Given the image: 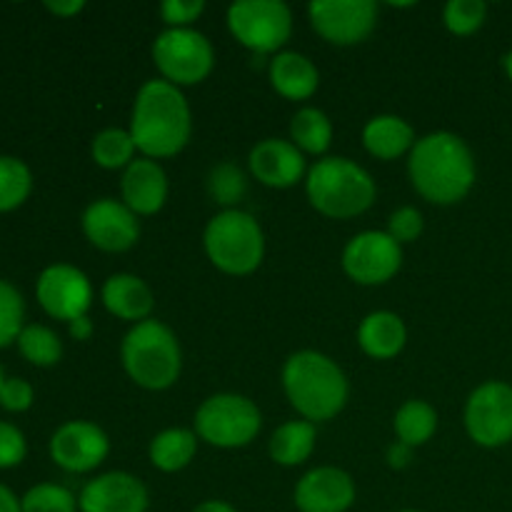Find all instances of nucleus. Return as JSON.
Here are the masks:
<instances>
[{
	"mask_svg": "<svg viewBox=\"0 0 512 512\" xmlns=\"http://www.w3.org/2000/svg\"><path fill=\"white\" fill-rule=\"evenodd\" d=\"M130 135L143 158H173L193 135V115L183 90L168 80H148L135 95Z\"/></svg>",
	"mask_w": 512,
	"mask_h": 512,
	"instance_id": "1",
	"label": "nucleus"
},
{
	"mask_svg": "<svg viewBox=\"0 0 512 512\" xmlns=\"http://www.w3.org/2000/svg\"><path fill=\"white\" fill-rule=\"evenodd\" d=\"M408 173L428 203L455 205L473 190L475 158L460 135L438 130L415 140Z\"/></svg>",
	"mask_w": 512,
	"mask_h": 512,
	"instance_id": "2",
	"label": "nucleus"
},
{
	"mask_svg": "<svg viewBox=\"0 0 512 512\" xmlns=\"http://www.w3.org/2000/svg\"><path fill=\"white\" fill-rule=\"evenodd\" d=\"M283 390L308 423L333 420L348 403L345 373L318 350H300L285 360Z\"/></svg>",
	"mask_w": 512,
	"mask_h": 512,
	"instance_id": "3",
	"label": "nucleus"
},
{
	"mask_svg": "<svg viewBox=\"0 0 512 512\" xmlns=\"http://www.w3.org/2000/svg\"><path fill=\"white\" fill-rule=\"evenodd\" d=\"M305 193L325 218L348 220L363 215L375 203V180L350 158H323L308 170Z\"/></svg>",
	"mask_w": 512,
	"mask_h": 512,
	"instance_id": "4",
	"label": "nucleus"
},
{
	"mask_svg": "<svg viewBox=\"0 0 512 512\" xmlns=\"http://www.w3.org/2000/svg\"><path fill=\"white\" fill-rule=\"evenodd\" d=\"M125 373L145 390H168L183 370V353L173 330L160 320H143L128 330L120 345Z\"/></svg>",
	"mask_w": 512,
	"mask_h": 512,
	"instance_id": "5",
	"label": "nucleus"
},
{
	"mask_svg": "<svg viewBox=\"0 0 512 512\" xmlns=\"http://www.w3.org/2000/svg\"><path fill=\"white\" fill-rule=\"evenodd\" d=\"M203 243L210 263L228 275H250L263 263V228L245 210L228 208L210 218Z\"/></svg>",
	"mask_w": 512,
	"mask_h": 512,
	"instance_id": "6",
	"label": "nucleus"
},
{
	"mask_svg": "<svg viewBox=\"0 0 512 512\" xmlns=\"http://www.w3.org/2000/svg\"><path fill=\"white\" fill-rule=\"evenodd\" d=\"M260 428L263 415L245 395H213L195 413V435L213 448H245L258 438Z\"/></svg>",
	"mask_w": 512,
	"mask_h": 512,
	"instance_id": "7",
	"label": "nucleus"
},
{
	"mask_svg": "<svg viewBox=\"0 0 512 512\" xmlns=\"http://www.w3.org/2000/svg\"><path fill=\"white\" fill-rule=\"evenodd\" d=\"M228 28L255 55H278L293 33V13L283 0H238L228 8Z\"/></svg>",
	"mask_w": 512,
	"mask_h": 512,
	"instance_id": "8",
	"label": "nucleus"
},
{
	"mask_svg": "<svg viewBox=\"0 0 512 512\" xmlns=\"http://www.w3.org/2000/svg\"><path fill=\"white\" fill-rule=\"evenodd\" d=\"M153 63L163 80L183 88L208 78L215 65V50L200 30L168 28L155 38Z\"/></svg>",
	"mask_w": 512,
	"mask_h": 512,
	"instance_id": "9",
	"label": "nucleus"
},
{
	"mask_svg": "<svg viewBox=\"0 0 512 512\" xmlns=\"http://www.w3.org/2000/svg\"><path fill=\"white\" fill-rule=\"evenodd\" d=\"M465 430L483 448H500L512 440V388L490 380L473 390L465 405Z\"/></svg>",
	"mask_w": 512,
	"mask_h": 512,
	"instance_id": "10",
	"label": "nucleus"
},
{
	"mask_svg": "<svg viewBox=\"0 0 512 512\" xmlns=\"http://www.w3.org/2000/svg\"><path fill=\"white\" fill-rule=\"evenodd\" d=\"M315 33L333 45H358L378 25V3L373 0H315L308 8Z\"/></svg>",
	"mask_w": 512,
	"mask_h": 512,
	"instance_id": "11",
	"label": "nucleus"
},
{
	"mask_svg": "<svg viewBox=\"0 0 512 512\" xmlns=\"http://www.w3.org/2000/svg\"><path fill=\"white\" fill-rule=\"evenodd\" d=\"M403 265V245L383 230L355 235L343 250V270L360 285H383L398 275Z\"/></svg>",
	"mask_w": 512,
	"mask_h": 512,
	"instance_id": "12",
	"label": "nucleus"
},
{
	"mask_svg": "<svg viewBox=\"0 0 512 512\" xmlns=\"http://www.w3.org/2000/svg\"><path fill=\"white\" fill-rule=\"evenodd\" d=\"M38 303L50 318L73 323L75 318L88 315L90 303H93V285L88 275L75 265H50L40 273L38 285H35Z\"/></svg>",
	"mask_w": 512,
	"mask_h": 512,
	"instance_id": "13",
	"label": "nucleus"
},
{
	"mask_svg": "<svg viewBox=\"0 0 512 512\" xmlns=\"http://www.w3.org/2000/svg\"><path fill=\"white\" fill-rule=\"evenodd\" d=\"M110 453V440L103 428L88 420H70L50 438V458L68 473H90Z\"/></svg>",
	"mask_w": 512,
	"mask_h": 512,
	"instance_id": "14",
	"label": "nucleus"
},
{
	"mask_svg": "<svg viewBox=\"0 0 512 512\" xmlns=\"http://www.w3.org/2000/svg\"><path fill=\"white\" fill-rule=\"evenodd\" d=\"M83 233L90 243L105 253H125L140 238L138 215L123 200L100 198L83 213Z\"/></svg>",
	"mask_w": 512,
	"mask_h": 512,
	"instance_id": "15",
	"label": "nucleus"
},
{
	"mask_svg": "<svg viewBox=\"0 0 512 512\" xmlns=\"http://www.w3.org/2000/svg\"><path fill=\"white\" fill-rule=\"evenodd\" d=\"M148 503V488L123 470L98 475L80 490L78 498L80 512H145Z\"/></svg>",
	"mask_w": 512,
	"mask_h": 512,
	"instance_id": "16",
	"label": "nucleus"
},
{
	"mask_svg": "<svg viewBox=\"0 0 512 512\" xmlns=\"http://www.w3.org/2000/svg\"><path fill=\"white\" fill-rule=\"evenodd\" d=\"M355 503V483L340 468H315L295 485L300 512H348Z\"/></svg>",
	"mask_w": 512,
	"mask_h": 512,
	"instance_id": "17",
	"label": "nucleus"
},
{
	"mask_svg": "<svg viewBox=\"0 0 512 512\" xmlns=\"http://www.w3.org/2000/svg\"><path fill=\"white\" fill-rule=\"evenodd\" d=\"M250 173L268 188H293L305 175V153L293 140L268 138L250 150Z\"/></svg>",
	"mask_w": 512,
	"mask_h": 512,
	"instance_id": "18",
	"label": "nucleus"
},
{
	"mask_svg": "<svg viewBox=\"0 0 512 512\" xmlns=\"http://www.w3.org/2000/svg\"><path fill=\"white\" fill-rule=\"evenodd\" d=\"M120 195L135 215L158 213L168 200V175L158 160L135 158L120 180Z\"/></svg>",
	"mask_w": 512,
	"mask_h": 512,
	"instance_id": "19",
	"label": "nucleus"
},
{
	"mask_svg": "<svg viewBox=\"0 0 512 512\" xmlns=\"http://www.w3.org/2000/svg\"><path fill=\"white\" fill-rule=\"evenodd\" d=\"M100 298L108 313H113L120 320H133V323H143L153 313V293L145 285L143 278L130 273H115L105 280Z\"/></svg>",
	"mask_w": 512,
	"mask_h": 512,
	"instance_id": "20",
	"label": "nucleus"
},
{
	"mask_svg": "<svg viewBox=\"0 0 512 512\" xmlns=\"http://www.w3.org/2000/svg\"><path fill=\"white\" fill-rule=\"evenodd\" d=\"M270 85L288 100H308L318 90L320 73L310 58L295 50H280L268 65Z\"/></svg>",
	"mask_w": 512,
	"mask_h": 512,
	"instance_id": "21",
	"label": "nucleus"
},
{
	"mask_svg": "<svg viewBox=\"0 0 512 512\" xmlns=\"http://www.w3.org/2000/svg\"><path fill=\"white\" fill-rule=\"evenodd\" d=\"M408 343L405 323L390 310L370 313L358 328V345L365 355L375 360H390L400 353Z\"/></svg>",
	"mask_w": 512,
	"mask_h": 512,
	"instance_id": "22",
	"label": "nucleus"
},
{
	"mask_svg": "<svg viewBox=\"0 0 512 512\" xmlns=\"http://www.w3.org/2000/svg\"><path fill=\"white\" fill-rule=\"evenodd\" d=\"M363 145L373 158L395 160L413 150L415 130L398 115H375L363 128Z\"/></svg>",
	"mask_w": 512,
	"mask_h": 512,
	"instance_id": "23",
	"label": "nucleus"
},
{
	"mask_svg": "<svg viewBox=\"0 0 512 512\" xmlns=\"http://www.w3.org/2000/svg\"><path fill=\"white\" fill-rule=\"evenodd\" d=\"M198 453V435L185 428L163 430L150 443V463L163 473H178L188 468Z\"/></svg>",
	"mask_w": 512,
	"mask_h": 512,
	"instance_id": "24",
	"label": "nucleus"
},
{
	"mask_svg": "<svg viewBox=\"0 0 512 512\" xmlns=\"http://www.w3.org/2000/svg\"><path fill=\"white\" fill-rule=\"evenodd\" d=\"M315 450V425L308 420H290L280 425L270 438V458L278 465L293 468L305 463Z\"/></svg>",
	"mask_w": 512,
	"mask_h": 512,
	"instance_id": "25",
	"label": "nucleus"
},
{
	"mask_svg": "<svg viewBox=\"0 0 512 512\" xmlns=\"http://www.w3.org/2000/svg\"><path fill=\"white\" fill-rule=\"evenodd\" d=\"M290 140L303 153L323 155L333 143V123L323 110L300 108L290 120Z\"/></svg>",
	"mask_w": 512,
	"mask_h": 512,
	"instance_id": "26",
	"label": "nucleus"
},
{
	"mask_svg": "<svg viewBox=\"0 0 512 512\" xmlns=\"http://www.w3.org/2000/svg\"><path fill=\"white\" fill-rule=\"evenodd\" d=\"M438 430V413L425 400H408L395 413V435L400 443L418 448L425 445Z\"/></svg>",
	"mask_w": 512,
	"mask_h": 512,
	"instance_id": "27",
	"label": "nucleus"
},
{
	"mask_svg": "<svg viewBox=\"0 0 512 512\" xmlns=\"http://www.w3.org/2000/svg\"><path fill=\"white\" fill-rule=\"evenodd\" d=\"M135 140L130 135V130L120 128H105L100 130L93 138V145H90V153H93V160L105 170H120L128 168L135 160Z\"/></svg>",
	"mask_w": 512,
	"mask_h": 512,
	"instance_id": "28",
	"label": "nucleus"
},
{
	"mask_svg": "<svg viewBox=\"0 0 512 512\" xmlns=\"http://www.w3.org/2000/svg\"><path fill=\"white\" fill-rule=\"evenodd\" d=\"M33 190V175L23 160L0 155V213L20 208Z\"/></svg>",
	"mask_w": 512,
	"mask_h": 512,
	"instance_id": "29",
	"label": "nucleus"
},
{
	"mask_svg": "<svg viewBox=\"0 0 512 512\" xmlns=\"http://www.w3.org/2000/svg\"><path fill=\"white\" fill-rule=\"evenodd\" d=\"M18 350L28 363L38 368H50L63 358V343L45 325H25L23 333L18 335Z\"/></svg>",
	"mask_w": 512,
	"mask_h": 512,
	"instance_id": "30",
	"label": "nucleus"
},
{
	"mask_svg": "<svg viewBox=\"0 0 512 512\" xmlns=\"http://www.w3.org/2000/svg\"><path fill=\"white\" fill-rule=\"evenodd\" d=\"M23 512H78V498L63 485L40 483L20 498Z\"/></svg>",
	"mask_w": 512,
	"mask_h": 512,
	"instance_id": "31",
	"label": "nucleus"
},
{
	"mask_svg": "<svg viewBox=\"0 0 512 512\" xmlns=\"http://www.w3.org/2000/svg\"><path fill=\"white\" fill-rule=\"evenodd\" d=\"M23 315V295L8 280H0V348H8L10 343H18V335L25 328Z\"/></svg>",
	"mask_w": 512,
	"mask_h": 512,
	"instance_id": "32",
	"label": "nucleus"
},
{
	"mask_svg": "<svg viewBox=\"0 0 512 512\" xmlns=\"http://www.w3.org/2000/svg\"><path fill=\"white\" fill-rule=\"evenodd\" d=\"M488 5L483 0H450L443 10V20L450 33L455 35H473L475 30L483 28Z\"/></svg>",
	"mask_w": 512,
	"mask_h": 512,
	"instance_id": "33",
	"label": "nucleus"
},
{
	"mask_svg": "<svg viewBox=\"0 0 512 512\" xmlns=\"http://www.w3.org/2000/svg\"><path fill=\"white\" fill-rule=\"evenodd\" d=\"M208 188L210 195H213L220 205H235L243 200L248 183H245V175L238 165L220 163L218 168H213V173H210Z\"/></svg>",
	"mask_w": 512,
	"mask_h": 512,
	"instance_id": "34",
	"label": "nucleus"
},
{
	"mask_svg": "<svg viewBox=\"0 0 512 512\" xmlns=\"http://www.w3.org/2000/svg\"><path fill=\"white\" fill-rule=\"evenodd\" d=\"M423 233V213L418 208H405L395 210L388 220V235L393 240H398L400 245L403 243H413V240L420 238Z\"/></svg>",
	"mask_w": 512,
	"mask_h": 512,
	"instance_id": "35",
	"label": "nucleus"
},
{
	"mask_svg": "<svg viewBox=\"0 0 512 512\" xmlns=\"http://www.w3.org/2000/svg\"><path fill=\"white\" fill-rule=\"evenodd\" d=\"M25 453H28L25 435L15 425L0 423V470L15 468V465L23 463Z\"/></svg>",
	"mask_w": 512,
	"mask_h": 512,
	"instance_id": "36",
	"label": "nucleus"
},
{
	"mask_svg": "<svg viewBox=\"0 0 512 512\" xmlns=\"http://www.w3.org/2000/svg\"><path fill=\"white\" fill-rule=\"evenodd\" d=\"M205 3L203 0H165L160 5V18L170 25V28H190V23L203 15Z\"/></svg>",
	"mask_w": 512,
	"mask_h": 512,
	"instance_id": "37",
	"label": "nucleus"
},
{
	"mask_svg": "<svg viewBox=\"0 0 512 512\" xmlns=\"http://www.w3.org/2000/svg\"><path fill=\"white\" fill-rule=\"evenodd\" d=\"M0 405L8 413H23L33 405V388L28 380L23 378H5L3 388H0Z\"/></svg>",
	"mask_w": 512,
	"mask_h": 512,
	"instance_id": "38",
	"label": "nucleus"
},
{
	"mask_svg": "<svg viewBox=\"0 0 512 512\" xmlns=\"http://www.w3.org/2000/svg\"><path fill=\"white\" fill-rule=\"evenodd\" d=\"M410 460H413V448H410V445L395 440V443L388 448V465H390V468L403 470L405 465L410 463Z\"/></svg>",
	"mask_w": 512,
	"mask_h": 512,
	"instance_id": "39",
	"label": "nucleus"
},
{
	"mask_svg": "<svg viewBox=\"0 0 512 512\" xmlns=\"http://www.w3.org/2000/svg\"><path fill=\"white\" fill-rule=\"evenodd\" d=\"M45 8H48L50 13L60 15V18H70V15H78L80 10L85 8V3L83 0H48Z\"/></svg>",
	"mask_w": 512,
	"mask_h": 512,
	"instance_id": "40",
	"label": "nucleus"
},
{
	"mask_svg": "<svg viewBox=\"0 0 512 512\" xmlns=\"http://www.w3.org/2000/svg\"><path fill=\"white\" fill-rule=\"evenodd\" d=\"M68 330H70V338L73 340H90V335H93V320L88 318V315H83V318H75L73 323H68Z\"/></svg>",
	"mask_w": 512,
	"mask_h": 512,
	"instance_id": "41",
	"label": "nucleus"
},
{
	"mask_svg": "<svg viewBox=\"0 0 512 512\" xmlns=\"http://www.w3.org/2000/svg\"><path fill=\"white\" fill-rule=\"evenodd\" d=\"M0 512H23V505L15 498V493L5 485H0Z\"/></svg>",
	"mask_w": 512,
	"mask_h": 512,
	"instance_id": "42",
	"label": "nucleus"
},
{
	"mask_svg": "<svg viewBox=\"0 0 512 512\" xmlns=\"http://www.w3.org/2000/svg\"><path fill=\"white\" fill-rule=\"evenodd\" d=\"M193 512H238V510H235L233 505L223 503V500H205V503H200Z\"/></svg>",
	"mask_w": 512,
	"mask_h": 512,
	"instance_id": "43",
	"label": "nucleus"
},
{
	"mask_svg": "<svg viewBox=\"0 0 512 512\" xmlns=\"http://www.w3.org/2000/svg\"><path fill=\"white\" fill-rule=\"evenodd\" d=\"M505 70H508V78L512 80V50L508 53V58H505Z\"/></svg>",
	"mask_w": 512,
	"mask_h": 512,
	"instance_id": "44",
	"label": "nucleus"
},
{
	"mask_svg": "<svg viewBox=\"0 0 512 512\" xmlns=\"http://www.w3.org/2000/svg\"><path fill=\"white\" fill-rule=\"evenodd\" d=\"M3 383H5V375H3V368H0V388H3Z\"/></svg>",
	"mask_w": 512,
	"mask_h": 512,
	"instance_id": "45",
	"label": "nucleus"
},
{
	"mask_svg": "<svg viewBox=\"0 0 512 512\" xmlns=\"http://www.w3.org/2000/svg\"><path fill=\"white\" fill-rule=\"evenodd\" d=\"M400 512H418V510H400Z\"/></svg>",
	"mask_w": 512,
	"mask_h": 512,
	"instance_id": "46",
	"label": "nucleus"
}]
</instances>
